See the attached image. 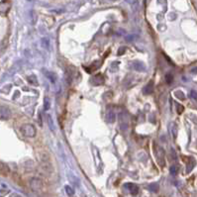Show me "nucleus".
I'll list each match as a JSON object with an SVG mask.
<instances>
[{
    "instance_id": "nucleus-1",
    "label": "nucleus",
    "mask_w": 197,
    "mask_h": 197,
    "mask_svg": "<svg viewBox=\"0 0 197 197\" xmlns=\"http://www.w3.org/2000/svg\"><path fill=\"white\" fill-rule=\"evenodd\" d=\"M21 133L27 138H34L37 134L36 128L32 124H24L21 127Z\"/></svg>"
},
{
    "instance_id": "nucleus-2",
    "label": "nucleus",
    "mask_w": 197,
    "mask_h": 197,
    "mask_svg": "<svg viewBox=\"0 0 197 197\" xmlns=\"http://www.w3.org/2000/svg\"><path fill=\"white\" fill-rule=\"evenodd\" d=\"M155 155H156V158H157V161L160 166L164 168L165 165V150L162 149L161 147L160 146H156V149H155Z\"/></svg>"
},
{
    "instance_id": "nucleus-3",
    "label": "nucleus",
    "mask_w": 197,
    "mask_h": 197,
    "mask_svg": "<svg viewBox=\"0 0 197 197\" xmlns=\"http://www.w3.org/2000/svg\"><path fill=\"white\" fill-rule=\"evenodd\" d=\"M12 113L7 106H0V119L1 120H8Z\"/></svg>"
},
{
    "instance_id": "nucleus-4",
    "label": "nucleus",
    "mask_w": 197,
    "mask_h": 197,
    "mask_svg": "<svg viewBox=\"0 0 197 197\" xmlns=\"http://www.w3.org/2000/svg\"><path fill=\"white\" fill-rule=\"evenodd\" d=\"M30 185H31L32 190H34L35 192L40 191L42 188H43V182L42 180L39 178H32L31 182H30Z\"/></svg>"
},
{
    "instance_id": "nucleus-5",
    "label": "nucleus",
    "mask_w": 197,
    "mask_h": 197,
    "mask_svg": "<svg viewBox=\"0 0 197 197\" xmlns=\"http://www.w3.org/2000/svg\"><path fill=\"white\" fill-rule=\"evenodd\" d=\"M119 121H120V126L121 129L123 131H126L128 127H129V120H128V116L126 114H124L122 112L121 114L119 115Z\"/></svg>"
},
{
    "instance_id": "nucleus-6",
    "label": "nucleus",
    "mask_w": 197,
    "mask_h": 197,
    "mask_svg": "<svg viewBox=\"0 0 197 197\" xmlns=\"http://www.w3.org/2000/svg\"><path fill=\"white\" fill-rule=\"evenodd\" d=\"M91 83L93 85H95V86H97V85H102L103 83L105 82V79H104V76L102 75L101 73H97V74H95L94 76L91 78Z\"/></svg>"
},
{
    "instance_id": "nucleus-7",
    "label": "nucleus",
    "mask_w": 197,
    "mask_h": 197,
    "mask_svg": "<svg viewBox=\"0 0 197 197\" xmlns=\"http://www.w3.org/2000/svg\"><path fill=\"white\" fill-rule=\"evenodd\" d=\"M131 66L135 70H137V71H143V73H144V71H146L145 63L140 62V60H134V62H132Z\"/></svg>"
},
{
    "instance_id": "nucleus-8",
    "label": "nucleus",
    "mask_w": 197,
    "mask_h": 197,
    "mask_svg": "<svg viewBox=\"0 0 197 197\" xmlns=\"http://www.w3.org/2000/svg\"><path fill=\"white\" fill-rule=\"evenodd\" d=\"M10 8H11V5L8 1H1L0 2V14L6 15L9 12Z\"/></svg>"
},
{
    "instance_id": "nucleus-9",
    "label": "nucleus",
    "mask_w": 197,
    "mask_h": 197,
    "mask_svg": "<svg viewBox=\"0 0 197 197\" xmlns=\"http://www.w3.org/2000/svg\"><path fill=\"white\" fill-rule=\"evenodd\" d=\"M143 92L145 95H147V94H151V93H153L154 92V82L153 81H150L148 84L144 87L143 88Z\"/></svg>"
},
{
    "instance_id": "nucleus-10",
    "label": "nucleus",
    "mask_w": 197,
    "mask_h": 197,
    "mask_svg": "<svg viewBox=\"0 0 197 197\" xmlns=\"http://www.w3.org/2000/svg\"><path fill=\"white\" fill-rule=\"evenodd\" d=\"M9 172H10V169L8 168V165L0 162V175L7 176L9 174Z\"/></svg>"
},
{
    "instance_id": "nucleus-11",
    "label": "nucleus",
    "mask_w": 197,
    "mask_h": 197,
    "mask_svg": "<svg viewBox=\"0 0 197 197\" xmlns=\"http://www.w3.org/2000/svg\"><path fill=\"white\" fill-rule=\"evenodd\" d=\"M126 187L130 190V192L132 193L133 195H136L138 193V191H139V188H138V186L136 184H134V183H127L126 184Z\"/></svg>"
},
{
    "instance_id": "nucleus-12",
    "label": "nucleus",
    "mask_w": 197,
    "mask_h": 197,
    "mask_svg": "<svg viewBox=\"0 0 197 197\" xmlns=\"http://www.w3.org/2000/svg\"><path fill=\"white\" fill-rule=\"evenodd\" d=\"M169 129H170V134H172V138L173 139H176V137H177V130H178V129H177L176 124L175 123H170Z\"/></svg>"
},
{
    "instance_id": "nucleus-13",
    "label": "nucleus",
    "mask_w": 197,
    "mask_h": 197,
    "mask_svg": "<svg viewBox=\"0 0 197 197\" xmlns=\"http://www.w3.org/2000/svg\"><path fill=\"white\" fill-rule=\"evenodd\" d=\"M188 160H189V161L187 162V165H186V172H190L193 169V168L195 166L196 161L193 158H189Z\"/></svg>"
},
{
    "instance_id": "nucleus-14",
    "label": "nucleus",
    "mask_w": 197,
    "mask_h": 197,
    "mask_svg": "<svg viewBox=\"0 0 197 197\" xmlns=\"http://www.w3.org/2000/svg\"><path fill=\"white\" fill-rule=\"evenodd\" d=\"M107 121H108V123H111V124H113L116 121V113L114 111H108Z\"/></svg>"
},
{
    "instance_id": "nucleus-15",
    "label": "nucleus",
    "mask_w": 197,
    "mask_h": 197,
    "mask_svg": "<svg viewBox=\"0 0 197 197\" xmlns=\"http://www.w3.org/2000/svg\"><path fill=\"white\" fill-rule=\"evenodd\" d=\"M7 44H8V42H7V39H4L0 42V56L3 55V53L5 52L6 48H7Z\"/></svg>"
},
{
    "instance_id": "nucleus-16",
    "label": "nucleus",
    "mask_w": 197,
    "mask_h": 197,
    "mask_svg": "<svg viewBox=\"0 0 197 197\" xmlns=\"http://www.w3.org/2000/svg\"><path fill=\"white\" fill-rule=\"evenodd\" d=\"M178 170H179V168H178V165H173L170 166V169H169V172H170V174L172 175H176L177 173H178Z\"/></svg>"
},
{
    "instance_id": "nucleus-17",
    "label": "nucleus",
    "mask_w": 197,
    "mask_h": 197,
    "mask_svg": "<svg viewBox=\"0 0 197 197\" xmlns=\"http://www.w3.org/2000/svg\"><path fill=\"white\" fill-rule=\"evenodd\" d=\"M101 63H102V62H100V60H95V62L90 66V70H96L97 69H99Z\"/></svg>"
},
{
    "instance_id": "nucleus-18",
    "label": "nucleus",
    "mask_w": 197,
    "mask_h": 197,
    "mask_svg": "<svg viewBox=\"0 0 197 197\" xmlns=\"http://www.w3.org/2000/svg\"><path fill=\"white\" fill-rule=\"evenodd\" d=\"M42 46L47 50H50V41H49L48 38H43L42 39Z\"/></svg>"
},
{
    "instance_id": "nucleus-19",
    "label": "nucleus",
    "mask_w": 197,
    "mask_h": 197,
    "mask_svg": "<svg viewBox=\"0 0 197 197\" xmlns=\"http://www.w3.org/2000/svg\"><path fill=\"white\" fill-rule=\"evenodd\" d=\"M28 81L33 85H38V79L35 75H30V76H28Z\"/></svg>"
},
{
    "instance_id": "nucleus-20",
    "label": "nucleus",
    "mask_w": 197,
    "mask_h": 197,
    "mask_svg": "<svg viewBox=\"0 0 197 197\" xmlns=\"http://www.w3.org/2000/svg\"><path fill=\"white\" fill-rule=\"evenodd\" d=\"M48 125H49V128L51 129L52 131H55V126H54V121H53L51 115H48Z\"/></svg>"
},
{
    "instance_id": "nucleus-21",
    "label": "nucleus",
    "mask_w": 197,
    "mask_h": 197,
    "mask_svg": "<svg viewBox=\"0 0 197 197\" xmlns=\"http://www.w3.org/2000/svg\"><path fill=\"white\" fill-rule=\"evenodd\" d=\"M44 108H45V110H46V111L51 108V101H50V99H49L48 97H46L44 99Z\"/></svg>"
},
{
    "instance_id": "nucleus-22",
    "label": "nucleus",
    "mask_w": 197,
    "mask_h": 197,
    "mask_svg": "<svg viewBox=\"0 0 197 197\" xmlns=\"http://www.w3.org/2000/svg\"><path fill=\"white\" fill-rule=\"evenodd\" d=\"M165 81H166L168 84H172V82L173 81V75L170 73L165 74Z\"/></svg>"
},
{
    "instance_id": "nucleus-23",
    "label": "nucleus",
    "mask_w": 197,
    "mask_h": 197,
    "mask_svg": "<svg viewBox=\"0 0 197 197\" xmlns=\"http://www.w3.org/2000/svg\"><path fill=\"white\" fill-rule=\"evenodd\" d=\"M174 95H175L176 98H178V99H180V100H183L184 98H185L183 92H182V91H180V90H177V91L174 92Z\"/></svg>"
},
{
    "instance_id": "nucleus-24",
    "label": "nucleus",
    "mask_w": 197,
    "mask_h": 197,
    "mask_svg": "<svg viewBox=\"0 0 197 197\" xmlns=\"http://www.w3.org/2000/svg\"><path fill=\"white\" fill-rule=\"evenodd\" d=\"M137 36L136 35H129V36H126L125 37V40L127 42H134L135 40H137Z\"/></svg>"
},
{
    "instance_id": "nucleus-25",
    "label": "nucleus",
    "mask_w": 197,
    "mask_h": 197,
    "mask_svg": "<svg viewBox=\"0 0 197 197\" xmlns=\"http://www.w3.org/2000/svg\"><path fill=\"white\" fill-rule=\"evenodd\" d=\"M66 193H67V194H69L70 196H73V195L74 194L73 189L71 188L70 186H69V185H66Z\"/></svg>"
},
{
    "instance_id": "nucleus-26",
    "label": "nucleus",
    "mask_w": 197,
    "mask_h": 197,
    "mask_svg": "<svg viewBox=\"0 0 197 197\" xmlns=\"http://www.w3.org/2000/svg\"><path fill=\"white\" fill-rule=\"evenodd\" d=\"M150 190H151V191H154V192H157L158 190V184H156V183H153V184H151L150 185Z\"/></svg>"
},
{
    "instance_id": "nucleus-27",
    "label": "nucleus",
    "mask_w": 197,
    "mask_h": 197,
    "mask_svg": "<svg viewBox=\"0 0 197 197\" xmlns=\"http://www.w3.org/2000/svg\"><path fill=\"white\" fill-rule=\"evenodd\" d=\"M48 77L51 79V81H52V82H55V81H56V76H55V74H54V73H48Z\"/></svg>"
},
{
    "instance_id": "nucleus-28",
    "label": "nucleus",
    "mask_w": 197,
    "mask_h": 197,
    "mask_svg": "<svg viewBox=\"0 0 197 197\" xmlns=\"http://www.w3.org/2000/svg\"><path fill=\"white\" fill-rule=\"evenodd\" d=\"M189 96H190L192 99H194V100H197V92L194 91V90H192V91L190 92V94H189Z\"/></svg>"
},
{
    "instance_id": "nucleus-29",
    "label": "nucleus",
    "mask_w": 197,
    "mask_h": 197,
    "mask_svg": "<svg viewBox=\"0 0 197 197\" xmlns=\"http://www.w3.org/2000/svg\"><path fill=\"white\" fill-rule=\"evenodd\" d=\"M183 110H184V107L182 105H177V113H178V114H181V113L183 112Z\"/></svg>"
},
{
    "instance_id": "nucleus-30",
    "label": "nucleus",
    "mask_w": 197,
    "mask_h": 197,
    "mask_svg": "<svg viewBox=\"0 0 197 197\" xmlns=\"http://www.w3.org/2000/svg\"><path fill=\"white\" fill-rule=\"evenodd\" d=\"M31 15H32V24H35L37 21V15L35 14V12H32Z\"/></svg>"
},
{
    "instance_id": "nucleus-31",
    "label": "nucleus",
    "mask_w": 197,
    "mask_h": 197,
    "mask_svg": "<svg viewBox=\"0 0 197 197\" xmlns=\"http://www.w3.org/2000/svg\"><path fill=\"white\" fill-rule=\"evenodd\" d=\"M125 51H126V48H124V47H121L119 50H118V56H122Z\"/></svg>"
},
{
    "instance_id": "nucleus-32",
    "label": "nucleus",
    "mask_w": 197,
    "mask_h": 197,
    "mask_svg": "<svg viewBox=\"0 0 197 197\" xmlns=\"http://www.w3.org/2000/svg\"><path fill=\"white\" fill-rule=\"evenodd\" d=\"M191 73H197V67H195L194 70H192Z\"/></svg>"
},
{
    "instance_id": "nucleus-33",
    "label": "nucleus",
    "mask_w": 197,
    "mask_h": 197,
    "mask_svg": "<svg viewBox=\"0 0 197 197\" xmlns=\"http://www.w3.org/2000/svg\"><path fill=\"white\" fill-rule=\"evenodd\" d=\"M127 1H128L129 3H134L136 0H127Z\"/></svg>"
},
{
    "instance_id": "nucleus-34",
    "label": "nucleus",
    "mask_w": 197,
    "mask_h": 197,
    "mask_svg": "<svg viewBox=\"0 0 197 197\" xmlns=\"http://www.w3.org/2000/svg\"><path fill=\"white\" fill-rule=\"evenodd\" d=\"M112 1H116V0H112Z\"/></svg>"
}]
</instances>
